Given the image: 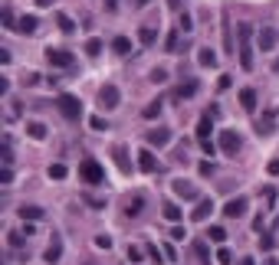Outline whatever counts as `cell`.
Returning a JSON list of instances; mask_svg holds the SVG:
<instances>
[{"instance_id": "10", "label": "cell", "mask_w": 279, "mask_h": 265, "mask_svg": "<svg viewBox=\"0 0 279 265\" xmlns=\"http://www.w3.org/2000/svg\"><path fill=\"white\" fill-rule=\"evenodd\" d=\"M276 115H279L276 108H266V115L260 118V121H256V134H260V138H270V134H273V125H276Z\"/></svg>"}, {"instance_id": "37", "label": "cell", "mask_w": 279, "mask_h": 265, "mask_svg": "<svg viewBox=\"0 0 279 265\" xmlns=\"http://www.w3.org/2000/svg\"><path fill=\"white\" fill-rule=\"evenodd\" d=\"M23 236H26V233H10V236H7V242L13 246V249H20V246H23Z\"/></svg>"}, {"instance_id": "11", "label": "cell", "mask_w": 279, "mask_h": 265, "mask_svg": "<svg viewBox=\"0 0 279 265\" xmlns=\"http://www.w3.org/2000/svg\"><path fill=\"white\" fill-rule=\"evenodd\" d=\"M214 210H217L214 200H210V196H200V200H197V210L191 213V219H194V223H204V219H207Z\"/></svg>"}, {"instance_id": "3", "label": "cell", "mask_w": 279, "mask_h": 265, "mask_svg": "<svg viewBox=\"0 0 279 265\" xmlns=\"http://www.w3.org/2000/svg\"><path fill=\"white\" fill-rule=\"evenodd\" d=\"M122 105V92H119V86H102L99 88V108L102 111H112V108H119Z\"/></svg>"}, {"instance_id": "7", "label": "cell", "mask_w": 279, "mask_h": 265, "mask_svg": "<svg viewBox=\"0 0 279 265\" xmlns=\"http://www.w3.org/2000/svg\"><path fill=\"white\" fill-rule=\"evenodd\" d=\"M171 138H174L171 128H154V131H148V148H167Z\"/></svg>"}, {"instance_id": "56", "label": "cell", "mask_w": 279, "mask_h": 265, "mask_svg": "<svg viewBox=\"0 0 279 265\" xmlns=\"http://www.w3.org/2000/svg\"><path fill=\"white\" fill-rule=\"evenodd\" d=\"M36 3H40V7H49V3H53V0H36Z\"/></svg>"}, {"instance_id": "9", "label": "cell", "mask_w": 279, "mask_h": 265, "mask_svg": "<svg viewBox=\"0 0 279 265\" xmlns=\"http://www.w3.org/2000/svg\"><path fill=\"white\" fill-rule=\"evenodd\" d=\"M247 213V196H233V200H227V206H223V216L227 219H240Z\"/></svg>"}, {"instance_id": "49", "label": "cell", "mask_w": 279, "mask_h": 265, "mask_svg": "<svg viewBox=\"0 0 279 265\" xmlns=\"http://www.w3.org/2000/svg\"><path fill=\"white\" fill-rule=\"evenodd\" d=\"M266 171H270L273 177H279V161H270V164H266Z\"/></svg>"}, {"instance_id": "54", "label": "cell", "mask_w": 279, "mask_h": 265, "mask_svg": "<svg viewBox=\"0 0 279 265\" xmlns=\"http://www.w3.org/2000/svg\"><path fill=\"white\" fill-rule=\"evenodd\" d=\"M263 265H279V259H273V256H270V259H266Z\"/></svg>"}, {"instance_id": "44", "label": "cell", "mask_w": 279, "mask_h": 265, "mask_svg": "<svg viewBox=\"0 0 279 265\" xmlns=\"http://www.w3.org/2000/svg\"><path fill=\"white\" fill-rule=\"evenodd\" d=\"M230 249H220V252H217V262H220V265H230Z\"/></svg>"}, {"instance_id": "34", "label": "cell", "mask_w": 279, "mask_h": 265, "mask_svg": "<svg viewBox=\"0 0 279 265\" xmlns=\"http://www.w3.org/2000/svg\"><path fill=\"white\" fill-rule=\"evenodd\" d=\"M125 256H128V262H141V259H144V249H138V246H128Z\"/></svg>"}, {"instance_id": "35", "label": "cell", "mask_w": 279, "mask_h": 265, "mask_svg": "<svg viewBox=\"0 0 279 265\" xmlns=\"http://www.w3.org/2000/svg\"><path fill=\"white\" fill-rule=\"evenodd\" d=\"M86 53H89V56H99V53H102V39H89V43H86Z\"/></svg>"}, {"instance_id": "36", "label": "cell", "mask_w": 279, "mask_h": 265, "mask_svg": "<svg viewBox=\"0 0 279 265\" xmlns=\"http://www.w3.org/2000/svg\"><path fill=\"white\" fill-rule=\"evenodd\" d=\"M0 157H3V167H10L13 164V151H10V141L3 144V151H0Z\"/></svg>"}, {"instance_id": "45", "label": "cell", "mask_w": 279, "mask_h": 265, "mask_svg": "<svg viewBox=\"0 0 279 265\" xmlns=\"http://www.w3.org/2000/svg\"><path fill=\"white\" fill-rule=\"evenodd\" d=\"M197 171H200V177H210V174H214V164H210V161H204Z\"/></svg>"}, {"instance_id": "1", "label": "cell", "mask_w": 279, "mask_h": 265, "mask_svg": "<svg viewBox=\"0 0 279 265\" xmlns=\"http://www.w3.org/2000/svg\"><path fill=\"white\" fill-rule=\"evenodd\" d=\"M250 36H253V26L240 23V66L243 69H253V46H250Z\"/></svg>"}, {"instance_id": "4", "label": "cell", "mask_w": 279, "mask_h": 265, "mask_svg": "<svg viewBox=\"0 0 279 265\" xmlns=\"http://www.w3.org/2000/svg\"><path fill=\"white\" fill-rule=\"evenodd\" d=\"M79 177L86 180V183H92V187H96V183H102V180H105V171H102V167H99V161H92V157H86V161H82V164H79Z\"/></svg>"}, {"instance_id": "32", "label": "cell", "mask_w": 279, "mask_h": 265, "mask_svg": "<svg viewBox=\"0 0 279 265\" xmlns=\"http://www.w3.org/2000/svg\"><path fill=\"white\" fill-rule=\"evenodd\" d=\"M223 49H227V53L233 49V36H230V26H227V13H223Z\"/></svg>"}, {"instance_id": "52", "label": "cell", "mask_w": 279, "mask_h": 265, "mask_svg": "<svg viewBox=\"0 0 279 265\" xmlns=\"http://www.w3.org/2000/svg\"><path fill=\"white\" fill-rule=\"evenodd\" d=\"M132 3H135V7H148V3H151V0H132Z\"/></svg>"}, {"instance_id": "17", "label": "cell", "mask_w": 279, "mask_h": 265, "mask_svg": "<svg viewBox=\"0 0 279 265\" xmlns=\"http://www.w3.org/2000/svg\"><path fill=\"white\" fill-rule=\"evenodd\" d=\"M59 256H63V239L53 236V242H49V249H46V262L56 265V262H59Z\"/></svg>"}, {"instance_id": "46", "label": "cell", "mask_w": 279, "mask_h": 265, "mask_svg": "<svg viewBox=\"0 0 279 265\" xmlns=\"http://www.w3.org/2000/svg\"><path fill=\"white\" fill-rule=\"evenodd\" d=\"M200 148H204V154H214L220 144H214V141H200Z\"/></svg>"}, {"instance_id": "2", "label": "cell", "mask_w": 279, "mask_h": 265, "mask_svg": "<svg viewBox=\"0 0 279 265\" xmlns=\"http://www.w3.org/2000/svg\"><path fill=\"white\" fill-rule=\"evenodd\" d=\"M56 108L63 111V118H69V121H79V118H82L79 98H76V95H69V92H63L59 98H56Z\"/></svg>"}, {"instance_id": "57", "label": "cell", "mask_w": 279, "mask_h": 265, "mask_svg": "<svg viewBox=\"0 0 279 265\" xmlns=\"http://www.w3.org/2000/svg\"><path fill=\"white\" fill-rule=\"evenodd\" d=\"M273 72H279V59H276V63H273Z\"/></svg>"}, {"instance_id": "50", "label": "cell", "mask_w": 279, "mask_h": 265, "mask_svg": "<svg viewBox=\"0 0 279 265\" xmlns=\"http://www.w3.org/2000/svg\"><path fill=\"white\" fill-rule=\"evenodd\" d=\"M260 246H263V249H273V236H266V233H263V239H260Z\"/></svg>"}, {"instance_id": "39", "label": "cell", "mask_w": 279, "mask_h": 265, "mask_svg": "<svg viewBox=\"0 0 279 265\" xmlns=\"http://www.w3.org/2000/svg\"><path fill=\"white\" fill-rule=\"evenodd\" d=\"M89 125H92V128H96V131H109V121H105V118H92V121H89Z\"/></svg>"}, {"instance_id": "53", "label": "cell", "mask_w": 279, "mask_h": 265, "mask_svg": "<svg viewBox=\"0 0 279 265\" xmlns=\"http://www.w3.org/2000/svg\"><path fill=\"white\" fill-rule=\"evenodd\" d=\"M119 7V3H115V0H105V10H115Z\"/></svg>"}, {"instance_id": "21", "label": "cell", "mask_w": 279, "mask_h": 265, "mask_svg": "<svg viewBox=\"0 0 279 265\" xmlns=\"http://www.w3.org/2000/svg\"><path fill=\"white\" fill-rule=\"evenodd\" d=\"M20 216L30 219V223H36V219H43V206H33V203L26 206V203H23V206H20Z\"/></svg>"}, {"instance_id": "14", "label": "cell", "mask_w": 279, "mask_h": 265, "mask_svg": "<svg viewBox=\"0 0 279 265\" xmlns=\"http://www.w3.org/2000/svg\"><path fill=\"white\" fill-rule=\"evenodd\" d=\"M138 167H141L144 174H154V171H158V157L151 154V148L138 151Z\"/></svg>"}, {"instance_id": "24", "label": "cell", "mask_w": 279, "mask_h": 265, "mask_svg": "<svg viewBox=\"0 0 279 265\" xmlns=\"http://www.w3.org/2000/svg\"><path fill=\"white\" fill-rule=\"evenodd\" d=\"M240 105H243V111L256 108V92H253V88H243V92H240Z\"/></svg>"}, {"instance_id": "27", "label": "cell", "mask_w": 279, "mask_h": 265, "mask_svg": "<svg viewBox=\"0 0 279 265\" xmlns=\"http://www.w3.org/2000/svg\"><path fill=\"white\" fill-rule=\"evenodd\" d=\"M141 210H144V196H135V200H128V206H125L128 216H141Z\"/></svg>"}, {"instance_id": "20", "label": "cell", "mask_w": 279, "mask_h": 265, "mask_svg": "<svg viewBox=\"0 0 279 265\" xmlns=\"http://www.w3.org/2000/svg\"><path fill=\"white\" fill-rule=\"evenodd\" d=\"M191 249H194V256H197L204 265H210V249H207V242H204V239H194Z\"/></svg>"}, {"instance_id": "8", "label": "cell", "mask_w": 279, "mask_h": 265, "mask_svg": "<svg viewBox=\"0 0 279 265\" xmlns=\"http://www.w3.org/2000/svg\"><path fill=\"white\" fill-rule=\"evenodd\" d=\"M217 144H220V151H223V154H237V151H240V134L237 131H220V141H217Z\"/></svg>"}, {"instance_id": "55", "label": "cell", "mask_w": 279, "mask_h": 265, "mask_svg": "<svg viewBox=\"0 0 279 265\" xmlns=\"http://www.w3.org/2000/svg\"><path fill=\"white\" fill-rule=\"evenodd\" d=\"M240 265H256V262H253V259H240Z\"/></svg>"}, {"instance_id": "43", "label": "cell", "mask_w": 279, "mask_h": 265, "mask_svg": "<svg viewBox=\"0 0 279 265\" xmlns=\"http://www.w3.org/2000/svg\"><path fill=\"white\" fill-rule=\"evenodd\" d=\"M96 246L99 249H112V236H96Z\"/></svg>"}, {"instance_id": "29", "label": "cell", "mask_w": 279, "mask_h": 265, "mask_svg": "<svg viewBox=\"0 0 279 265\" xmlns=\"http://www.w3.org/2000/svg\"><path fill=\"white\" fill-rule=\"evenodd\" d=\"M158 115H161V101H151V105H144V108H141V118H148V121H154Z\"/></svg>"}, {"instance_id": "42", "label": "cell", "mask_w": 279, "mask_h": 265, "mask_svg": "<svg viewBox=\"0 0 279 265\" xmlns=\"http://www.w3.org/2000/svg\"><path fill=\"white\" fill-rule=\"evenodd\" d=\"M164 49H167V53H174V49H177V33H171V36L164 39Z\"/></svg>"}, {"instance_id": "19", "label": "cell", "mask_w": 279, "mask_h": 265, "mask_svg": "<svg viewBox=\"0 0 279 265\" xmlns=\"http://www.w3.org/2000/svg\"><path fill=\"white\" fill-rule=\"evenodd\" d=\"M210 131H214V121H210V115H204L197 121V141H210Z\"/></svg>"}, {"instance_id": "12", "label": "cell", "mask_w": 279, "mask_h": 265, "mask_svg": "<svg viewBox=\"0 0 279 265\" xmlns=\"http://www.w3.org/2000/svg\"><path fill=\"white\" fill-rule=\"evenodd\" d=\"M112 157H115V167H119L122 174H132V161H128L125 144H115V148H112Z\"/></svg>"}, {"instance_id": "30", "label": "cell", "mask_w": 279, "mask_h": 265, "mask_svg": "<svg viewBox=\"0 0 279 265\" xmlns=\"http://www.w3.org/2000/svg\"><path fill=\"white\" fill-rule=\"evenodd\" d=\"M207 239L210 242H223V239H227V229H223V226H210L207 229Z\"/></svg>"}, {"instance_id": "33", "label": "cell", "mask_w": 279, "mask_h": 265, "mask_svg": "<svg viewBox=\"0 0 279 265\" xmlns=\"http://www.w3.org/2000/svg\"><path fill=\"white\" fill-rule=\"evenodd\" d=\"M66 174H69V171H66V164H49V177H53V180H63Z\"/></svg>"}, {"instance_id": "22", "label": "cell", "mask_w": 279, "mask_h": 265, "mask_svg": "<svg viewBox=\"0 0 279 265\" xmlns=\"http://www.w3.org/2000/svg\"><path fill=\"white\" fill-rule=\"evenodd\" d=\"M194 92H197V82H194V79H187L184 86H177V88H174V98H191Z\"/></svg>"}, {"instance_id": "18", "label": "cell", "mask_w": 279, "mask_h": 265, "mask_svg": "<svg viewBox=\"0 0 279 265\" xmlns=\"http://www.w3.org/2000/svg\"><path fill=\"white\" fill-rule=\"evenodd\" d=\"M36 26H40V20H36V16H20V23H16V30L23 33V36H30V33H36Z\"/></svg>"}, {"instance_id": "28", "label": "cell", "mask_w": 279, "mask_h": 265, "mask_svg": "<svg viewBox=\"0 0 279 265\" xmlns=\"http://www.w3.org/2000/svg\"><path fill=\"white\" fill-rule=\"evenodd\" d=\"M194 30V20H191V13H177V33H191Z\"/></svg>"}, {"instance_id": "51", "label": "cell", "mask_w": 279, "mask_h": 265, "mask_svg": "<svg viewBox=\"0 0 279 265\" xmlns=\"http://www.w3.org/2000/svg\"><path fill=\"white\" fill-rule=\"evenodd\" d=\"M167 7H171V10H177V13H181V0H167Z\"/></svg>"}, {"instance_id": "5", "label": "cell", "mask_w": 279, "mask_h": 265, "mask_svg": "<svg viewBox=\"0 0 279 265\" xmlns=\"http://www.w3.org/2000/svg\"><path fill=\"white\" fill-rule=\"evenodd\" d=\"M46 63H49V66H56V69H69V66H72V53H66V49H53V46H49V49H46Z\"/></svg>"}, {"instance_id": "40", "label": "cell", "mask_w": 279, "mask_h": 265, "mask_svg": "<svg viewBox=\"0 0 279 265\" xmlns=\"http://www.w3.org/2000/svg\"><path fill=\"white\" fill-rule=\"evenodd\" d=\"M3 26H7V30H16L13 26V10L10 7H3Z\"/></svg>"}, {"instance_id": "15", "label": "cell", "mask_w": 279, "mask_h": 265, "mask_svg": "<svg viewBox=\"0 0 279 265\" xmlns=\"http://www.w3.org/2000/svg\"><path fill=\"white\" fill-rule=\"evenodd\" d=\"M197 63L204 66V69H214V66H217V53L210 46H200L197 49Z\"/></svg>"}, {"instance_id": "38", "label": "cell", "mask_w": 279, "mask_h": 265, "mask_svg": "<svg viewBox=\"0 0 279 265\" xmlns=\"http://www.w3.org/2000/svg\"><path fill=\"white\" fill-rule=\"evenodd\" d=\"M151 82H154V86H164V82H167V72H164V69H154V72H151Z\"/></svg>"}, {"instance_id": "16", "label": "cell", "mask_w": 279, "mask_h": 265, "mask_svg": "<svg viewBox=\"0 0 279 265\" xmlns=\"http://www.w3.org/2000/svg\"><path fill=\"white\" fill-rule=\"evenodd\" d=\"M161 213H164L167 223H181V219H184V210L177 206V203H164V206H161Z\"/></svg>"}, {"instance_id": "26", "label": "cell", "mask_w": 279, "mask_h": 265, "mask_svg": "<svg viewBox=\"0 0 279 265\" xmlns=\"http://www.w3.org/2000/svg\"><path fill=\"white\" fill-rule=\"evenodd\" d=\"M154 39H158V33H154L151 26H141V30H138V43H141V46H151Z\"/></svg>"}, {"instance_id": "13", "label": "cell", "mask_w": 279, "mask_h": 265, "mask_svg": "<svg viewBox=\"0 0 279 265\" xmlns=\"http://www.w3.org/2000/svg\"><path fill=\"white\" fill-rule=\"evenodd\" d=\"M174 196H181V200H200L197 187L187 183V180H174Z\"/></svg>"}, {"instance_id": "48", "label": "cell", "mask_w": 279, "mask_h": 265, "mask_svg": "<svg viewBox=\"0 0 279 265\" xmlns=\"http://www.w3.org/2000/svg\"><path fill=\"white\" fill-rule=\"evenodd\" d=\"M184 236H187V233H184V226H174V229H171V239H177V242H181Z\"/></svg>"}, {"instance_id": "31", "label": "cell", "mask_w": 279, "mask_h": 265, "mask_svg": "<svg viewBox=\"0 0 279 265\" xmlns=\"http://www.w3.org/2000/svg\"><path fill=\"white\" fill-rule=\"evenodd\" d=\"M56 23H59V30H63V33H72V30H76V23H72V20H69L66 13H59V16H56Z\"/></svg>"}, {"instance_id": "25", "label": "cell", "mask_w": 279, "mask_h": 265, "mask_svg": "<svg viewBox=\"0 0 279 265\" xmlns=\"http://www.w3.org/2000/svg\"><path fill=\"white\" fill-rule=\"evenodd\" d=\"M26 134H30L33 141H43V138H46V125H40V121H30V125H26Z\"/></svg>"}, {"instance_id": "6", "label": "cell", "mask_w": 279, "mask_h": 265, "mask_svg": "<svg viewBox=\"0 0 279 265\" xmlns=\"http://www.w3.org/2000/svg\"><path fill=\"white\" fill-rule=\"evenodd\" d=\"M256 43H260V53H273V46L279 43V30L263 26V30H260V36H256Z\"/></svg>"}, {"instance_id": "47", "label": "cell", "mask_w": 279, "mask_h": 265, "mask_svg": "<svg viewBox=\"0 0 279 265\" xmlns=\"http://www.w3.org/2000/svg\"><path fill=\"white\" fill-rule=\"evenodd\" d=\"M23 82H26V86H36V82H40V72H26Z\"/></svg>"}, {"instance_id": "41", "label": "cell", "mask_w": 279, "mask_h": 265, "mask_svg": "<svg viewBox=\"0 0 279 265\" xmlns=\"http://www.w3.org/2000/svg\"><path fill=\"white\" fill-rule=\"evenodd\" d=\"M0 183H3V187H10V183H13V171H10V167H3V174H0Z\"/></svg>"}, {"instance_id": "23", "label": "cell", "mask_w": 279, "mask_h": 265, "mask_svg": "<svg viewBox=\"0 0 279 265\" xmlns=\"http://www.w3.org/2000/svg\"><path fill=\"white\" fill-rule=\"evenodd\" d=\"M112 49H115L119 56H128V53H132V39H128V36H115V39H112Z\"/></svg>"}]
</instances>
